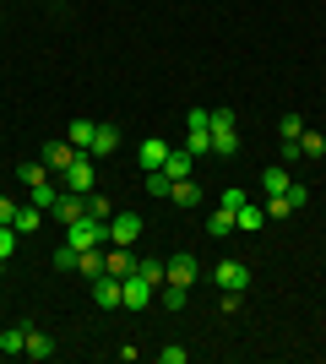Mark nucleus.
Segmentation results:
<instances>
[{
	"mask_svg": "<svg viewBox=\"0 0 326 364\" xmlns=\"http://www.w3.org/2000/svg\"><path fill=\"white\" fill-rule=\"evenodd\" d=\"M212 152H217V158H234V152H239V125H234V109H212Z\"/></svg>",
	"mask_w": 326,
	"mask_h": 364,
	"instance_id": "nucleus-1",
	"label": "nucleus"
},
{
	"mask_svg": "<svg viewBox=\"0 0 326 364\" xmlns=\"http://www.w3.org/2000/svg\"><path fill=\"white\" fill-rule=\"evenodd\" d=\"M93 180H98V158H93V152H77V158H71V168L60 174V185H65V191H77V196H87V191H93Z\"/></svg>",
	"mask_w": 326,
	"mask_h": 364,
	"instance_id": "nucleus-2",
	"label": "nucleus"
},
{
	"mask_svg": "<svg viewBox=\"0 0 326 364\" xmlns=\"http://www.w3.org/2000/svg\"><path fill=\"white\" fill-rule=\"evenodd\" d=\"M305 201H310V191H305V185H288L283 196H266V201H261V213H266V218H294Z\"/></svg>",
	"mask_w": 326,
	"mask_h": 364,
	"instance_id": "nucleus-3",
	"label": "nucleus"
},
{
	"mask_svg": "<svg viewBox=\"0 0 326 364\" xmlns=\"http://www.w3.org/2000/svg\"><path fill=\"white\" fill-rule=\"evenodd\" d=\"M153 299H158V289L147 283V277H136V272L120 277V304H125V310H147Z\"/></svg>",
	"mask_w": 326,
	"mask_h": 364,
	"instance_id": "nucleus-4",
	"label": "nucleus"
},
{
	"mask_svg": "<svg viewBox=\"0 0 326 364\" xmlns=\"http://www.w3.org/2000/svg\"><path fill=\"white\" fill-rule=\"evenodd\" d=\"M212 283H217V294H245L250 289V267L245 261H223L212 272Z\"/></svg>",
	"mask_w": 326,
	"mask_h": 364,
	"instance_id": "nucleus-5",
	"label": "nucleus"
},
{
	"mask_svg": "<svg viewBox=\"0 0 326 364\" xmlns=\"http://www.w3.org/2000/svg\"><path fill=\"white\" fill-rule=\"evenodd\" d=\"M169 141H163V136H147V141H141V147H136V164L141 168H147V174H153V168H163V164H169Z\"/></svg>",
	"mask_w": 326,
	"mask_h": 364,
	"instance_id": "nucleus-6",
	"label": "nucleus"
},
{
	"mask_svg": "<svg viewBox=\"0 0 326 364\" xmlns=\"http://www.w3.org/2000/svg\"><path fill=\"white\" fill-rule=\"evenodd\" d=\"M136 240H141V218L136 213L109 218V245H136Z\"/></svg>",
	"mask_w": 326,
	"mask_h": 364,
	"instance_id": "nucleus-7",
	"label": "nucleus"
},
{
	"mask_svg": "<svg viewBox=\"0 0 326 364\" xmlns=\"http://www.w3.org/2000/svg\"><path fill=\"white\" fill-rule=\"evenodd\" d=\"M104 272H109V277H131V272H136L131 245H109V250H104Z\"/></svg>",
	"mask_w": 326,
	"mask_h": 364,
	"instance_id": "nucleus-8",
	"label": "nucleus"
},
{
	"mask_svg": "<svg viewBox=\"0 0 326 364\" xmlns=\"http://www.w3.org/2000/svg\"><path fill=\"white\" fill-rule=\"evenodd\" d=\"M234 228H239V234H261V228H266V213L245 196L239 207H234Z\"/></svg>",
	"mask_w": 326,
	"mask_h": 364,
	"instance_id": "nucleus-9",
	"label": "nucleus"
},
{
	"mask_svg": "<svg viewBox=\"0 0 326 364\" xmlns=\"http://www.w3.org/2000/svg\"><path fill=\"white\" fill-rule=\"evenodd\" d=\"M71 158H77V147H71V141H44V164L55 168V174H65V168H71Z\"/></svg>",
	"mask_w": 326,
	"mask_h": 364,
	"instance_id": "nucleus-10",
	"label": "nucleus"
},
{
	"mask_svg": "<svg viewBox=\"0 0 326 364\" xmlns=\"http://www.w3.org/2000/svg\"><path fill=\"white\" fill-rule=\"evenodd\" d=\"M196 277H202V267H196V256H169V277H163V283H196Z\"/></svg>",
	"mask_w": 326,
	"mask_h": 364,
	"instance_id": "nucleus-11",
	"label": "nucleus"
},
{
	"mask_svg": "<svg viewBox=\"0 0 326 364\" xmlns=\"http://www.w3.org/2000/svg\"><path fill=\"white\" fill-rule=\"evenodd\" d=\"M93 299L104 304V310H120V277L98 272V277H93Z\"/></svg>",
	"mask_w": 326,
	"mask_h": 364,
	"instance_id": "nucleus-12",
	"label": "nucleus"
},
{
	"mask_svg": "<svg viewBox=\"0 0 326 364\" xmlns=\"http://www.w3.org/2000/svg\"><path fill=\"white\" fill-rule=\"evenodd\" d=\"M87 152H93V158H109V152H120V125H98V131H93V147H87Z\"/></svg>",
	"mask_w": 326,
	"mask_h": 364,
	"instance_id": "nucleus-13",
	"label": "nucleus"
},
{
	"mask_svg": "<svg viewBox=\"0 0 326 364\" xmlns=\"http://www.w3.org/2000/svg\"><path fill=\"white\" fill-rule=\"evenodd\" d=\"M28 191H33V207H44V213H55V201L65 196L60 180H38V185H28Z\"/></svg>",
	"mask_w": 326,
	"mask_h": 364,
	"instance_id": "nucleus-14",
	"label": "nucleus"
},
{
	"mask_svg": "<svg viewBox=\"0 0 326 364\" xmlns=\"http://www.w3.org/2000/svg\"><path fill=\"white\" fill-rule=\"evenodd\" d=\"M55 218H60V223H77V218H87V196H77V191H65V196L55 201Z\"/></svg>",
	"mask_w": 326,
	"mask_h": 364,
	"instance_id": "nucleus-15",
	"label": "nucleus"
},
{
	"mask_svg": "<svg viewBox=\"0 0 326 364\" xmlns=\"http://www.w3.org/2000/svg\"><path fill=\"white\" fill-rule=\"evenodd\" d=\"M169 201H174V207H202V185H196V180H174Z\"/></svg>",
	"mask_w": 326,
	"mask_h": 364,
	"instance_id": "nucleus-16",
	"label": "nucleus"
},
{
	"mask_svg": "<svg viewBox=\"0 0 326 364\" xmlns=\"http://www.w3.org/2000/svg\"><path fill=\"white\" fill-rule=\"evenodd\" d=\"M163 174H169V180H190V174H196V158H190L185 147H174L169 164H163Z\"/></svg>",
	"mask_w": 326,
	"mask_h": 364,
	"instance_id": "nucleus-17",
	"label": "nucleus"
},
{
	"mask_svg": "<svg viewBox=\"0 0 326 364\" xmlns=\"http://www.w3.org/2000/svg\"><path fill=\"white\" fill-rule=\"evenodd\" d=\"M288 185H294V174H288V168H283V164H272V168H266V174H261V191H266V196H283Z\"/></svg>",
	"mask_w": 326,
	"mask_h": 364,
	"instance_id": "nucleus-18",
	"label": "nucleus"
},
{
	"mask_svg": "<svg viewBox=\"0 0 326 364\" xmlns=\"http://www.w3.org/2000/svg\"><path fill=\"white\" fill-rule=\"evenodd\" d=\"M38 223H44V207H33V201H28V207H16V218H11L16 234H38Z\"/></svg>",
	"mask_w": 326,
	"mask_h": 364,
	"instance_id": "nucleus-19",
	"label": "nucleus"
},
{
	"mask_svg": "<svg viewBox=\"0 0 326 364\" xmlns=\"http://www.w3.org/2000/svg\"><path fill=\"white\" fill-rule=\"evenodd\" d=\"M185 299H190L185 283H158V304H163V310H185Z\"/></svg>",
	"mask_w": 326,
	"mask_h": 364,
	"instance_id": "nucleus-20",
	"label": "nucleus"
},
{
	"mask_svg": "<svg viewBox=\"0 0 326 364\" xmlns=\"http://www.w3.org/2000/svg\"><path fill=\"white\" fill-rule=\"evenodd\" d=\"M93 131H98V120H71V131H65V141H71V147H77V152H87V147H93Z\"/></svg>",
	"mask_w": 326,
	"mask_h": 364,
	"instance_id": "nucleus-21",
	"label": "nucleus"
},
{
	"mask_svg": "<svg viewBox=\"0 0 326 364\" xmlns=\"http://www.w3.org/2000/svg\"><path fill=\"white\" fill-rule=\"evenodd\" d=\"M77 272H82V277H98V272H104V245H93V250H77Z\"/></svg>",
	"mask_w": 326,
	"mask_h": 364,
	"instance_id": "nucleus-22",
	"label": "nucleus"
},
{
	"mask_svg": "<svg viewBox=\"0 0 326 364\" xmlns=\"http://www.w3.org/2000/svg\"><path fill=\"white\" fill-rule=\"evenodd\" d=\"M207 234H212V240H229V234H234V213H229V207L207 213Z\"/></svg>",
	"mask_w": 326,
	"mask_h": 364,
	"instance_id": "nucleus-23",
	"label": "nucleus"
},
{
	"mask_svg": "<svg viewBox=\"0 0 326 364\" xmlns=\"http://www.w3.org/2000/svg\"><path fill=\"white\" fill-rule=\"evenodd\" d=\"M22 353H28V359H49V353H55V337H49V332H33V326H28V348H22Z\"/></svg>",
	"mask_w": 326,
	"mask_h": 364,
	"instance_id": "nucleus-24",
	"label": "nucleus"
},
{
	"mask_svg": "<svg viewBox=\"0 0 326 364\" xmlns=\"http://www.w3.org/2000/svg\"><path fill=\"white\" fill-rule=\"evenodd\" d=\"M16 180H22V185H38V180H55V168H49L44 158H38V164H16Z\"/></svg>",
	"mask_w": 326,
	"mask_h": 364,
	"instance_id": "nucleus-25",
	"label": "nucleus"
},
{
	"mask_svg": "<svg viewBox=\"0 0 326 364\" xmlns=\"http://www.w3.org/2000/svg\"><path fill=\"white\" fill-rule=\"evenodd\" d=\"M28 348V326H6L0 332V353H22Z\"/></svg>",
	"mask_w": 326,
	"mask_h": 364,
	"instance_id": "nucleus-26",
	"label": "nucleus"
},
{
	"mask_svg": "<svg viewBox=\"0 0 326 364\" xmlns=\"http://www.w3.org/2000/svg\"><path fill=\"white\" fill-rule=\"evenodd\" d=\"M136 277H147V283L158 289V283L169 277V261H163V256H158V261H136Z\"/></svg>",
	"mask_w": 326,
	"mask_h": 364,
	"instance_id": "nucleus-27",
	"label": "nucleus"
},
{
	"mask_svg": "<svg viewBox=\"0 0 326 364\" xmlns=\"http://www.w3.org/2000/svg\"><path fill=\"white\" fill-rule=\"evenodd\" d=\"M299 158H326V136H315V131H299Z\"/></svg>",
	"mask_w": 326,
	"mask_h": 364,
	"instance_id": "nucleus-28",
	"label": "nucleus"
},
{
	"mask_svg": "<svg viewBox=\"0 0 326 364\" xmlns=\"http://www.w3.org/2000/svg\"><path fill=\"white\" fill-rule=\"evenodd\" d=\"M87 218L109 223V218H114V201H109V196H98V191H87Z\"/></svg>",
	"mask_w": 326,
	"mask_h": 364,
	"instance_id": "nucleus-29",
	"label": "nucleus"
},
{
	"mask_svg": "<svg viewBox=\"0 0 326 364\" xmlns=\"http://www.w3.org/2000/svg\"><path fill=\"white\" fill-rule=\"evenodd\" d=\"M185 152H190V158L212 152V131H185Z\"/></svg>",
	"mask_w": 326,
	"mask_h": 364,
	"instance_id": "nucleus-30",
	"label": "nucleus"
},
{
	"mask_svg": "<svg viewBox=\"0 0 326 364\" xmlns=\"http://www.w3.org/2000/svg\"><path fill=\"white\" fill-rule=\"evenodd\" d=\"M16 245H22V234H16L11 223H0V261H11V256H16Z\"/></svg>",
	"mask_w": 326,
	"mask_h": 364,
	"instance_id": "nucleus-31",
	"label": "nucleus"
},
{
	"mask_svg": "<svg viewBox=\"0 0 326 364\" xmlns=\"http://www.w3.org/2000/svg\"><path fill=\"white\" fill-rule=\"evenodd\" d=\"M55 272H77V245H60V250H55Z\"/></svg>",
	"mask_w": 326,
	"mask_h": 364,
	"instance_id": "nucleus-32",
	"label": "nucleus"
},
{
	"mask_svg": "<svg viewBox=\"0 0 326 364\" xmlns=\"http://www.w3.org/2000/svg\"><path fill=\"white\" fill-rule=\"evenodd\" d=\"M169 174H163V168H153V174H147V191H153V196H169Z\"/></svg>",
	"mask_w": 326,
	"mask_h": 364,
	"instance_id": "nucleus-33",
	"label": "nucleus"
},
{
	"mask_svg": "<svg viewBox=\"0 0 326 364\" xmlns=\"http://www.w3.org/2000/svg\"><path fill=\"white\" fill-rule=\"evenodd\" d=\"M185 125H190V131H212V114H207V109H190Z\"/></svg>",
	"mask_w": 326,
	"mask_h": 364,
	"instance_id": "nucleus-34",
	"label": "nucleus"
},
{
	"mask_svg": "<svg viewBox=\"0 0 326 364\" xmlns=\"http://www.w3.org/2000/svg\"><path fill=\"white\" fill-rule=\"evenodd\" d=\"M278 131H283V141H299V131H305V125H299V114H283Z\"/></svg>",
	"mask_w": 326,
	"mask_h": 364,
	"instance_id": "nucleus-35",
	"label": "nucleus"
},
{
	"mask_svg": "<svg viewBox=\"0 0 326 364\" xmlns=\"http://www.w3.org/2000/svg\"><path fill=\"white\" fill-rule=\"evenodd\" d=\"M158 359H163V364H185V359H190V348H180V343H169V348L158 353Z\"/></svg>",
	"mask_w": 326,
	"mask_h": 364,
	"instance_id": "nucleus-36",
	"label": "nucleus"
},
{
	"mask_svg": "<svg viewBox=\"0 0 326 364\" xmlns=\"http://www.w3.org/2000/svg\"><path fill=\"white\" fill-rule=\"evenodd\" d=\"M239 201H245V191H239V185H229V191H223V201H217V207H229V213H234Z\"/></svg>",
	"mask_w": 326,
	"mask_h": 364,
	"instance_id": "nucleus-37",
	"label": "nucleus"
},
{
	"mask_svg": "<svg viewBox=\"0 0 326 364\" xmlns=\"http://www.w3.org/2000/svg\"><path fill=\"white\" fill-rule=\"evenodd\" d=\"M11 218H16V201H11V196H0V223H11Z\"/></svg>",
	"mask_w": 326,
	"mask_h": 364,
	"instance_id": "nucleus-38",
	"label": "nucleus"
},
{
	"mask_svg": "<svg viewBox=\"0 0 326 364\" xmlns=\"http://www.w3.org/2000/svg\"><path fill=\"white\" fill-rule=\"evenodd\" d=\"M0 272H6V261H0Z\"/></svg>",
	"mask_w": 326,
	"mask_h": 364,
	"instance_id": "nucleus-39",
	"label": "nucleus"
}]
</instances>
